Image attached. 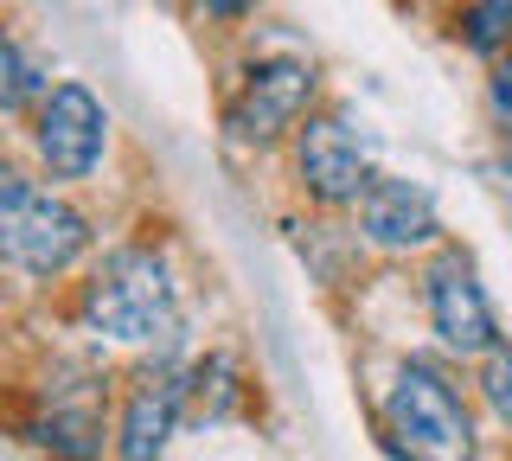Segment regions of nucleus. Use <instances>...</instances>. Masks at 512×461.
Here are the masks:
<instances>
[{"label":"nucleus","mask_w":512,"mask_h":461,"mask_svg":"<svg viewBox=\"0 0 512 461\" xmlns=\"http://www.w3.org/2000/svg\"><path fill=\"white\" fill-rule=\"evenodd\" d=\"M84 327L122 346H154L180 333V295L154 250H116L84 289Z\"/></svg>","instance_id":"obj_1"},{"label":"nucleus","mask_w":512,"mask_h":461,"mask_svg":"<svg viewBox=\"0 0 512 461\" xmlns=\"http://www.w3.org/2000/svg\"><path fill=\"white\" fill-rule=\"evenodd\" d=\"M314 103V65H301V58H269V65H256L244 77V90H237L231 103V135L244 141V148H269L276 135H288L301 116H308Z\"/></svg>","instance_id":"obj_4"},{"label":"nucleus","mask_w":512,"mask_h":461,"mask_svg":"<svg viewBox=\"0 0 512 461\" xmlns=\"http://www.w3.org/2000/svg\"><path fill=\"white\" fill-rule=\"evenodd\" d=\"M480 397L493 404V417L512 423V346H493L487 365H480Z\"/></svg>","instance_id":"obj_14"},{"label":"nucleus","mask_w":512,"mask_h":461,"mask_svg":"<svg viewBox=\"0 0 512 461\" xmlns=\"http://www.w3.org/2000/svg\"><path fill=\"white\" fill-rule=\"evenodd\" d=\"M461 26H468L474 52H500V45L512 39V0H474Z\"/></svg>","instance_id":"obj_13"},{"label":"nucleus","mask_w":512,"mask_h":461,"mask_svg":"<svg viewBox=\"0 0 512 461\" xmlns=\"http://www.w3.org/2000/svg\"><path fill=\"white\" fill-rule=\"evenodd\" d=\"M487 116H493V129L512 141V52H506L500 65H493V77H487Z\"/></svg>","instance_id":"obj_15"},{"label":"nucleus","mask_w":512,"mask_h":461,"mask_svg":"<svg viewBox=\"0 0 512 461\" xmlns=\"http://www.w3.org/2000/svg\"><path fill=\"white\" fill-rule=\"evenodd\" d=\"M205 13H212V20H244V13L256 7V0H199Z\"/></svg>","instance_id":"obj_16"},{"label":"nucleus","mask_w":512,"mask_h":461,"mask_svg":"<svg viewBox=\"0 0 512 461\" xmlns=\"http://www.w3.org/2000/svg\"><path fill=\"white\" fill-rule=\"evenodd\" d=\"M39 442L45 449H58L64 461H96L103 455V410H96V397H64L52 404V417L39 423Z\"/></svg>","instance_id":"obj_10"},{"label":"nucleus","mask_w":512,"mask_h":461,"mask_svg":"<svg viewBox=\"0 0 512 461\" xmlns=\"http://www.w3.org/2000/svg\"><path fill=\"white\" fill-rule=\"evenodd\" d=\"M103 135H109V116L84 84H58L39 109V129H32L39 161H45L52 180H84V173L103 161Z\"/></svg>","instance_id":"obj_6"},{"label":"nucleus","mask_w":512,"mask_h":461,"mask_svg":"<svg viewBox=\"0 0 512 461\" xmlns=\"http://www.w3.org/2000/svg\"><path fill=\"white\" fill-rule=\"evenodd\" d=\"M186 417V378L154 365V372L135 378L128 391V410H122V436H116V455L122 461H160L173 442V429Z\"/></svg>","instance_id":"obj_8"},{"label":"nucleus","mask_w":512,"mask_h":461,"mask_svg":"<svg viewBox=\"0 0 512 461\" xmlns=\"http://www.w3.org/2000/svg\"><path fill=\"white\" fill-rule=\"evenodd\" d=\"M244 404V372H237L231 353H212L205 365H192L186 372V410H199V417H224V410Z\"/></svg>","instance_id":"obj_11"},{"label":"nucleus","mask_w":512,"mask_h":461,"mask_svg":"<svg viewBox=\"0 0 512 461\" xmlns=\"http://www.w3.org/2000/svg\"><path fill=\"white\" fill-rule=\"evenodd\" d=\"M32 90H39V71H32V58L13 45L7 33H0V116H13Z\"/></svg>","instance_id":"obj_12"},{"label":"nucleus","mask_w":512,"mask_h":461,"mask_svg":"<svg viewBox=\"0 0 512 461\" xmlns=\"http://www.w3.org/2000/svg\"><path fill=\"white\" fill-rule=\"evenodd\" d=\"M90 250V218L71 199L0 167V257L26 276H64Z\"/></svg>","instance_id":"obj_2"},{"label":"nucleus","mask_w":512,"mask_h":461,"mask_svg":"<svg viewBox=\"0 0 512 461\" xmlns=\"http://www.w3.org/2000/svg\"><path fill=\"white\" fill-rule=\"evenodd\" d=\"M384 423H391L397 449L416 455V461H468L474 455L468 404H461V391L423 359H410L404 372H397L391 397H384Z\"/></svg>","instance_id":"obj_3"},{"label":"nucleus","mask_w":512,"mask_h":461,"mask_svg":"<svg viewBox=\"0 0 512 461\" xmlns=\"http://www.w3.org/2000/svg\"><path fill=\"white\" fill-rule=\"evenodd\" d=\"M493 180H500V193L512 199V154H500V161H493Z\"/></svg>","instance_id":"obj_17"},{"label":"nucleus","mask_w":512,"mask_h":461,"mask_svg":"<svg viewBox=\"0 0 512 461\" xmlns=\"http://www.w3.org/2000/svg\"><path fill=\"white\" fill-rule=\"evenodd\" d=\"M295 173L320 205H359V193L372 186L359 135H352L346 122H333V116H314L308 129L295 135Z\"/></svg>","instance_id":"obj_7"},{"label":"nucleus","mask_w":512,"mask_h":461,"mask_svg":"<svg viewBox=\"0 0 512 461\" xmlns=\"http://www.w3.org/2000/svg\"><path fill=\"white\" fill-rule=\"evenodd\" d=\"M359 231H365V244H378V250H416L442 231L436 199L410 180H378L372 173V186L359 193Z\"/></svg>","instance_id":"obj_9"},{"label":"nucleus","mask_w":512,"mask_h":461,"mask_svg":"<svg viewBox=\"0 0 512 461\" xmlns=\"http://www.w3.org/2000/svg\"><path fill=\"white\" fill-rule=\"evenodd\" d=\"M423 295H429V321H436L442 346H455L461 359L493 353V346H500L493 301H487V289H480V276H474L468 257H455V250L436 257V263H429V276H423Z\"/></svg>","instance_id":"obj_5"}]
</instances>
